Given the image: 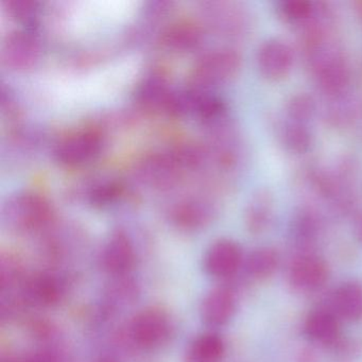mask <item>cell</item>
I'll use <instances>...</instances> for the list:
<instances>
[{"label":"cell","instance_id":"obj_1","mask_svg":"<svg viewBox=\"0 0 362 362\" xmlns=\"http://www.w3.org/2000/svg\"><path fill=\"white\" fill-rule=\"evenodd\" d=\"M52 207L45 197L35 192L12 194L3 207L6 226L21 234H31L45 230L52 221Z\"/></svg>","mask_w":362,"mask_h":362},{"label":"cell","instance_id":"obj_2","mask_svg":"<svg viewBox=\"0 0 362 362\" xmlns=\"http://www.w3.org/2000/svg\"><path fill=\"white\" fill-rule=\"evenodd\" d=\"M240 54L233 48H216L203 54L194 63L190 74V86L211 92L238 75L241 69Z\"/></svg>","mask_w":362,"mask_h":362},{"label":"cell","instance_id":"obj_3","mask_svg":"<svg viewBox=\"0 0 362 362\" xmlns=\"http://www.w3.org/2000/svg\"><path fill=\"white\" fill-rule=\"evenodd\" d=\"M310 60L317 86L326 95L340 96L346 90L351 73L340 52L334 47L317 45Z\"/></svg>","mask_w":362,"mask_h":362},{"label":"cell","instance_id":"obj_4","mask_svg":"<svg viewBox=\"0 0 362 362\" xmlns=\"http://www.w3.org/2000/svg\"><path fill=\"white\" fill-rule=\"evenodd\" d=\"M173 329V322L166 311L148 308L133 317L129 324L128 334L135 346L151 351L166 344Z\"/></svg>","mask_w":362,"mask_h":362},{"label":"cell","instance_id":"obj_5","mask_svg":"<svg viewBox=\"0 0 362 362\" xmlns=\"http://www.w3.org/2000/svg\"><path fill=\"white\" fill-rule=\"evenodd\" d=\"M103 139L96 130H82L63 139L54 148V158L67 167L88 164L100 154Z\"/></svg>","mask_w":362,"mask_h":362},{"label":"cell","instance_id":"obj_6","mask_svg":"<svg viewBox=\"0 0 362 362\" xmlns=\"http://www.w3.org/2000/svg\"><path fill=\"white\" fill-rule=\"evenodd\" d=\"M41 57V45L33 33L14 31L3 41L0 48L1 62L13 71H25L37 64Z\"/></svg>","mask_w":362,"mask_h":362},{"label":"cell","instance_id":"obj_7","mask_svg":"<svg viewBox=\"0 0 362 362\" xmlns=\"http://www.w3.org/2000/svg\"><path fill=\"white\" fill-rule=\"evenodd\" d=\"M257 67L260 74L271 81H279L289 75L294 63L291 47L279 39L264 42L258 48Z\"/></svg>","mask_w":362,"mask_h":362},{"label":"cell","instance_id":"obj_8","mask_svg":"<svg viewBox=\"0 0 362 362\" xmlns=\"http://www.w3.org/2000/svg\"><path fill=\"white\" fill-rule=\"evenodd\" d=\"M216 214L215 204L204 196H187L177 201L170 211V218L177 228L196 230L211 223Z\"/></svg>","mask_w":362,"mask_h":362},{"label":"cell","instance_id":"obj_9","mask_svg":"<svg viewBox=\"0 0 362 362\" xmlns=\"http://www.w3.org/2000/svg\"><path fill=\"white\" fill-rule=\"evenodd\" d=\"M136 262L134 245L124 232L113 233L101 252L103 269L114 277L128 276Z\"/></svg>","mask_w":362,"mask_h":362},{"label":"cell","instance_id":"obj_10","mask_svg":"<svg viewBox=\"0 0 362 362\" xmlns=\"http://www.w3.org/2000/svg\"><path fill=\"white\" fill-rule=\"evenodd\" d=\"M288 276L290 285L298 291H317L327 281L328 267L321 258L305 254L294 259Z\"/></svg>","mask_w":362,"mask_h":362},{"label":"cell","instance_id":"obj_11","mask_svg":"<svg viewBox=\"0 0 362 362\" xmlns=\"http://www.w3.org/2000/svg\"><path fill=\"white\" fill-rule=\"evenodd\" d=\"M25 302L35 306H54L65 293L64 281L49 272L37 273L22 283Z\"/></svg>","mask_w":362,"mask_h":362},{"label":"cell","instance_id":"obj_12","mask_svg":"<svg viewBox=\"0 0 362 362\" xmlns=\"http://www.w3.org/2000/svg\"><path fill=\"white\" fill-rule=\"evenodd\" d=\"M243 253L240 247L230 239H220L209 247L204 257V268L211 276L226 279L240 268Z\"/></svg>","mask_w":362,"mask_h":362},{"label":"cell","instance_id":"obj_13","mask_svg":"<svg viewBox=\"0 0 362 362\" xmlns=\"http://www.w3.org/2000/svg\"><path fill=\"white\" fill-rule=\"evenodd\" d=\"M202 16L207 27L224 35H236L245 25V14L238 6L226 1H209L202 6Z\"/></svg>","mask_w":362,"mask_h":362},{"label":"cell","instance_id":"obj_14","mask_svg":"<svg viewBox=\"0 0 362 362\" xmlns=\"http://www.w3.org/2000/svg\"><path fill=\"white\" fill-rule=\"evenodd\" d=\"M236 309V298L230 288L218 287L211 290L201 305V315L211 326L228 323Z\"/></svg>","mask_w":362,"mask_h":362},{"label":"cell","instance_id":"obj_15","mask_svg":"<svg viewBox=\"0 0 362 362\" xmlns=\"http://www.w3.org/2000/svg\"><path fill=\"white\" fill-rule=\"evenodd\" d=\"M175 90L160 75L149 76L137 88L136 99L143 107L169 113Z\"/></svg>","mask_w":362,"mask_h":362},{"label":"cell","instance_id":"obj_16","mask_svg":"<svg viewBox=\"0 0 362 362\" xmlns=\"http://www.w3.org/2000/svg\"><path fill=\"white\" fill-rule=\"evenodd\" d=\"M274 216V197L266 188L258 189L250 198L245 209V220L247 230L262 234L268 230Z\"/></svg>","mask_w":362,"mask_h":362},{"label":"cell","instance_id":"obj_17","mask_svg":"<svg viewBox=\"0 0 362 362\" xmlns=\"http://www.w3.org/2000/svg\"><path fill=\"white\" fill-rule=\"evenodd\" d=\"M334 311L319 309L309 313L304 324L306 336L313 342L323 345L338 343L340 326Z\"/></svg>","mask_w":362,"mask_h":362},{"label":"cell","instance_id":"obj_18","mask_svg":"<svg viewBox=\"0 0 362 362\" xmlns=\"http://www.w3.org/2000/svg\"><path fill=\"white\" fill-rule=\"evenodd\" d=\"M332 310L337 317L349 322L362 319V284L346 281L334 290Z\"/></svg>","mask_w":362,"mask_h":362},{"label":"cell","instance_id":"obj_19","mask_svg":"<svg viewBox=\"0 0 362 362\" xmlns=\"http://www.w3.org/2000/svg\"><path fill=\"white\" fill-rule=\"evenodd\" d=\"M160 41L169 49L192 50L202 41V29L190 22H175L164 29Z\"/></svg>","mask_w":362,"mask_h":362},{"label":"cell","instance_id":"obj_20","mask_svg":"<svg viewBox=\"0 0 362 362\" xmlns=\"http://www.w3.org/2000/svg\"><path fill=\"white\" fill-rule=\"evenodd\" d=\"M226 354L223 339L209 332L194 339L188 347L185 362H221Z\"/></svg>","mask_w":362,"mask_h":362},{"label":"cell","instance_id":"obj_21","mask_svg":"<svg viewBox=\"0 0 362 362\" xmlns=\"http://www.w3.org/2000/svg\"><path fill=\"white\" fill-rule=\"evenodd\" d=\"M279 139L286 150L294 154H304L313 145V133L309 124L287 119L279 127Z\"/></svg>","mask_w":362,"mask_h":362},{"label":"cell","instance_id":"obj_22","mask_svg":"<svg viewBox=\"0 0 362 362\" xmlns=\"http://www.w3.org/2000/svg\"><path fill=\"white\" fill-rule=\"evenodd\" d=\"M279 255L272 247H260L250 254L247 270L251 276L257 279L271 276L279 266Z\"/></svg>","mask_w":362,"mask_h":362},{"label":"cell","instance_id":"obj_23","mask_svg":"<svg viewBox=\"0 0 362 362\" xmlns=\"http://www.w3.org/2000/svg\"><path fill=\"white\" fill-rule=\"evenodd\" d=\"M279 16L291 24H309L313 18H317L319 9L317 5L307 0H284L277 4Z\"/></svg>","mask_w":362,"mask_h":362},{"label":"cell","instance_id":"obj_24","mask_svg":"<svg viewBox=\"0 0 362 362\" xmlns=\"http://www.w3.org/2000/svg\"><path fill=\"white\" fill-rule=\"evenodd\" d=\"M315 101L308 94H298L291 97L286 107V118L293 122L309 124L315 114Z\"/></svg>","mask_w":362,"mask_h":362},{"label":"cell","instance_id":"obj_25","mask_svg":"<svg viewBox=\"0 0 362 362\" xmlns=\"http://www.w3.org/2000/svg\"><path fill=\"white\" fill-rule=\"evenodd\" d=\"M317 233V219L309 211H302L296 216L292 224V235L300 245H308L313 243Z\"/></svg>","mask_w":362,"mask_h":362},{"label":"cell","instance_id":"obj_26","mask_svg":"<svg viewBox=\"0 0 362 362\" xmlns=\"http://www.w3.org/2000/svg\"><path fill=\"white\" fill-rule=\"evenodd\" d=\"M136 293L134 281L129 279L128 276L116 277V281L110 288L109 300L114 306H124L134 300Z\"/></svg>","mask_w":362,"mask_h":362},{"label":"cell","instance_id":"obj_27","mask_svg":"<svg viewBox=\"0 0 362 362\" xmlns=\"http://www.w3.org/2000/svg\"><path fill=\"white\" fill-rule=\"evenodd\" d=\"M355 235L358 240L362 243V215H360L356 220Z\"/></svg>","mask_w":362,"mask_h":362},{"label":"cell","instance_id":"obj_28","mask_svg":"<svg viewBox=\"0 0 362 362\" xmlns=\"http://www.w3.org/2000/svg\"><path fill=\"white\" fill-rule=\"evenodd\" d=\"M300 362H315V356L311 354V351H306V353L303 354Z\"/></svg>","mask_w":362,"mask_h":362},{"label":"cell","instance_id":"obj_29","mask_svg":"<svg viewBox=\"0 0 362 362\" xmlns=\"http://www.w3.org/2000/svg\"><path fill=\"white\" fill-rule=\"evenodd\" d=\"M356 8H357L356 10H357L358 14H359L362 21V1H358V3H356Z\"/></svg>","mask_w":362,"mask_h":362}]
</instances>
